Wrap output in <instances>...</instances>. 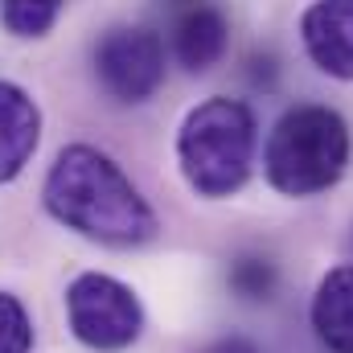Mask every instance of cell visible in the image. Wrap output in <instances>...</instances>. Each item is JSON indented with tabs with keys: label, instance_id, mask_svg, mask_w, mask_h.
I'll use <instances>...</instances> for the list:
<instances>
[{
	"label": "cell",
	"instance_id": "6da1fadb",
	"mask_svg": "<svg viewBox=\"0 0 353 353\" xmlns=\"http://www.w3.org/2000/svg\"><path fill=\"white\" fill-rule=\"evenodd\" d=\"M41 201L54 222L103 247H140L157 239V214L107 152L70 144L54 157Z\"/></svg>",
	"mask_w": 353,
	"mask_h": 353
},
{
	"label": "cell",
	"instance_id": "7a4b0ae2",
	"mask_svg": "<svg viewBox=\"0 0 353 353\" xmlns=\"http://www.w3.org/2000/svg\"><path fill=\"white\" fill-rule=\"evenodd\" d=\"M255 144H259L255 111L239 99L214 94L185 115L176 132V165L197 197L222 201L247 185L255 165Z\"/></svg>",
	"mask_w": 353,
	"mask_h": 353
},
{
	"label": "cell",
	"instance_id": "3957f363",
	"mask_svg": "<svg viewBox=\"0 0 353 353\" xmlns=\"http://www.w3.org/2000/svg\"><path fill=\"white\" fill-rule=\"evenodd\" d=\"M350 165V128L333 107L300 103L279 115L263 148V169L275 193L316 197L333 189Z\"/></svg>",
	"mask_w": 353,
	"mask_h": 353
},
{
	"label": "cell",
	"instance_id": "277c9868",
	"mask_svg": "<svg viewBox=\"0 0 353 353\" xmlns=\"http://www.w3.org/2000/svg\"><path fill=\"white\" fill-rule=\"evenodd\" d=\"M66 321L70 333L94 353L128 350L144 333V308L140 296L119 283L115 275L103 271H83L66 288Z\"/></svg>",
	"mask_w": 353,
	"mask_h": 353
},
{
	"label": "cell",
	"instance_id": "5b68a950",
	"mask_svg": "<svg viewBox=\"0 0 353 353\" xmlns=\"http://www.w3.org/2000/svg\"><path fill=\"white\" fill-rule=\"evenodd\" d=\"M94 74L119 103H144L165 83V46L148 29H111L94 46Z\"/></svg>",
	"mask_w": 353,
	"mask_h": 353
},
{
	"label": "cell",
	"instance_id": "8992f818",
	"mask_svg": "<svg viewBox=\"0 0 353 353\" xmlns=\"http://www.w3.org/2000/svg\"><path fill=\"white\" fill-rule=\"evenodd\" d=\"M300 37L321 74L353 83V0H312L300 17Z\"/></svg>",
	"mask_w": 353,
	"mask_h": 353
},
{
	"label": "cell",
	"instance_id": "52a82bcc",
	"mask_svg": "<svg viewBox=\"0 0 353 353\" xmlns=\"http://www.w3.org/2000/svg\"><path fill=\"white\" fill-rule=\"evenodd\" d=\"M41 140V111L33 94L8 79H0V185L17 181L33 161Z\"/></svg>",
	"mask_w": 353,
	"mask_h": 353
},
{
	"label": "cell",
	"instance_id": "ba28073f",
	"mask_svg": "<svg viewBox=\"0 0 353 353\" xmlns=\"http://www.w3.org/2000/svg\"><path fill=\"white\" fill-rule=\"evenodd\" d=\"M312 333L329 353H353V263L333 267L312 296Z\"/></svg>",
	"mask_w": 353,
	"mask_h": 353
},
{
	"label": "cell",
	"instance_id": "9c48e42d",
	"mask_svg": "<svg viewBox=\"0 0 353 353\" xmlns=\"http://www.w3.org/2000/svg\"><path fill=\"white\" fill-rule=\"evenodd\" d=\"M226 17L210 4H193L173 29V54L189 74L210 70L226 54Z\"/></svg>",
	"mask_w": 353,
	"mask_h": 353
},
{
	"label": "cell",
	"instance_id": "30bf717a",
	"mask_svg": "<svg viewBox=\"0 0 353 353\" xmlns=\"http://www.w3.org/2000/svg\"><path fill=\"white\" fill-rule=\"evenodd\" d=\"M62 17V0H0V25L12 37H46Z\"/></svg>",
	"mask_w": 353,
	"mask_h": 353
},
{
	"label": "cell",
	"instance_id": "8fae6325",
	"mask_svg": "<svg viewBox=\"0 0 353 353\" xmlns=\"http://www.w3.org/2000/svg\"><path fill=\"white\" fill-rule=\"evenodd\" d=\"M230 292L247 304H259V300H271L275 292V263L263 259V255H239L230 263Z\"/></svg>",
	"mask_w": 353,
	"mask_h": 353
},
{
	"label": "cell",
	"instance_id": "7c38bea8",
	"mask_svg": "<svg viewBox=\"0 0 353 353\" xmlns=\"http://www.w3.org/2000/svg\"><path fill=\"white\" fill-rule=\"evenodd\" d=\"M33 350V321L12 292H0V353Z\"/></svg>",
	"mask_w": 353,
	"mask_h": 353
},
{
	"label": "cell",
	"instance_id": "4fadbf2b",
	"mask_svg": "<svg viewBox=\"0 0 353 353\" xmlns=\"http://www.w3.org/2000/svg\"><path fill=\"white\" fill-rule=\"evenodd\" d=\"M205 353H259V345L247 341V337H222V341H214Z\"/></svg>",
	"mask_w": 353,
	"mask_h": 353
}]
</instances>
